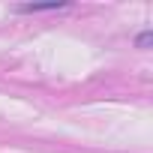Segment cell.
I'll return each instance as SVG.
<instances>
[{"mask_svg":"<svg viewBox=\"0 0 153 153\" xmlns=\"http://www.w3.org/2000/svg\"><path fill=\"white\" fill-rule=\"evenodd\" d=\"M66 9V0H51V3H21L18 12H57Z\"/></svg>","mask_w":153,"mask_h":153,"instance_id":"obj_1","label":"cell"},{"mask_svg":"<svg viewBox=\"0 0 153 153\" xmlns=\"http://www.w3.org/2000/svg\"><path fill=\"white\" fill-rule=\"evenodd\" d=\"M135 42H138V48H150V42H153V33H150V30H144V33H141Z\"/></svg>","mask_w":153,"mask_h":153,"instance_id":"obj_2","label":"cell"}]
</instances>
